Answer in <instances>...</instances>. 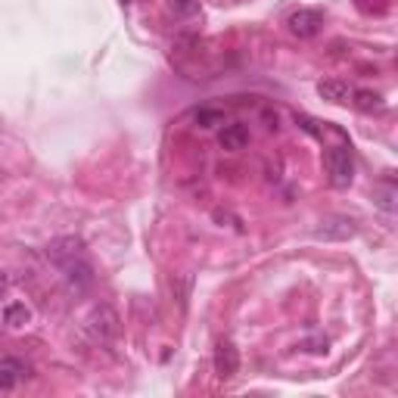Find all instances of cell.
<instances>
[{
  "label": "cell",
  "instance_id": "obj_15",
  "mask_svg": "<svg viewBox=\"0 0 398 398\" xmlns=\"http://www.w3.org/2000/svg\"><path fill=\"white\" fill-rule=\"evenodd\" d=\"M197 125L199 128H218V125H224V112L221 109H197Z\"/></svg>",
  "mask_w": 398,
  "mask_h": 398
},
{
  "label": "cell",
  "instance_id": "obj_4",
  "mask_svg": "<svg viewBox=\"0 0 398 398\" xmlns=\"http://www.w3.org/2000/svg\"><path fill=\"white\" fill-rule=\"evenodd\" d=\"M60 271H62V280L69 283V289H75V292H84L94 283V265L87 262V255H78V258L62 262Z\"/></svg>",
  "mask_w": 398,
  "mask_h": 398
},
{
  "label": "cell",
  "instance_id": "obj_3",
  "mask_svg": "<svg viewBox=\"0 0 398 398\" xmlns=\"http://www.w3.org/2000/svg\"><path fill=\"white\" fill-rule=\"evenodd\" d=\"M314 237L318 240H330V243H343V240H352L358 233V224L346 215H327L314 224Z\"/></svg>",
  "mask_w": 398,
  "mask_h": 398
},
{
  "label": "cell",
  "instance_id": "obj_2",
  "mask_svg": "<svg viewBox=\"0 0 398 398\" xmlns=\"http://www.w3.org/2000/svg\"><path fill=\"white\" fill-rule=\"evenodd\" d=\"M324 172L336 190H346L355 181V159L348 146H327L324 150Z\"/></svg>",
  "mask_w": 398,
  "mask_h": 398
},
{
  "label": "cell",
  "instance_id": "obj_1",
  "mask_svg": "<svg viewBox=\"0 0 398 398\" xmlns=\"http://www.w3.org/2000/svg\"><path fill=\"white\" fill-rule=\"evenodd\" d=\"M81 327H84V333L91 336V343L109 346V343H116L121 324H118V314L112 311L109 305H94L91 314L84 318V324H81Z\"/></svg>",
  "mask_w": 398,
  "mask_h": 398
},
{
  "label": "cell",
  "instance_id": "obj_11",
  "mask_svg": "<svg viewBox=\"0 0 398 398\" xmlns=\"http://www.w3.org/2000/svg\"><path fill=\"white\" fill-rule=\"evenodd\" d=\"M318 94L324 96L327 103H343V100H348V84L346 81H339V78H327V81H321L318 84Z\"/></svg>",
  "mask_w": 398,
  "mask_h": 398
},
{
  "label": "cell",
  "instance_id": "obj_6",
  "mask_svg": "<svg viewBox=\"0 0 398 398\" xmlns=\"http://www.w3.org/2000/svg\"><path fill=\"white\" fill-rule=\"evenodd\" d=\"M44 255L50 258V262L60 267L62 262H69V258H78V255H84V240L81 237H56L53 243H47V249H44Z\"/></svg>",
  "mask_w": 398,
  "mask_h": 398
},
{
  "label": "cell",
  "instance_id": "obj_10",
  "mask_svg": "<svg viewBox=\"0 0 398 398\" xmlns=\"http://www.w3.org/2000/svg\"><path fill=\"white\" fill-rule=\"evenodd\" d=\"M22 377H28V367L22 361H13V358L0 361V389H13Z\"/></svg>",
  "mask_w": 398,
  "mask_h": 398
},
{
  "label": "cell",
  "instance_id": "obj_5",
  "mask_svg": "<svg viewBox=\"0 0 398 398\" xmlns=\"http://www.w3.org/2000/svg\"><path fill=\"white\" fill-rule=\"evenodd\" d=\"M287 28H289V35H296V38H318L321 35V28H324V16L318 10H296L287 19Z\"/></svg>",
  "mask_w": 398,
  "mask_h": 398
},
{
  "label": "cell",
  "instance_id": "obj_9",
  "mask_svg": "<svg viewBox=\"0 0 398 398\" xmlns=\"http://www.w3.org/2000/svg\"><path fill=\"white\" fill-rule=\"evenodd\" d=\"M373 206L383 209L386 215H392V212H395V206H398V187H395L392 181L377 184V187H373Z\"/></svg>",
  "mask_w": 398,
  "mask_h": 398
},
{
  "label": "cell",
  "instance_id": "obj_8",
  "mask_svg": "<svg viewBox=\"0 0 398 398\" xmlns=\"http://www.w3.org/2000/svg\"><path fill=\"white\" fill-rule=\"evenodd\" d=\"M218 140H221V146L227 153H237L249 143V128L246 125H224L221 134H218Z\"/></svg>",
  "mask_w": 398,
  "mask_h": 398
},
{
  "label": "cell",
  "instance_id": "obj_12",
  "mask_svg": "<svg viewBox=\"0 0 398 398\" xmlns=\"http://www.w3.org/2000/svg\"><path fill=\"white\" fill-rule=\"evenodd\" d=\"M355 96V106H358L361 112H383L386 109V100L380 94H373V91H355L352 94Z\"/></svg>",
  "mask_w": 398,
  "mask_h": 398
},
{
  "label": "cell",
  "instance_id": "obj_16",
  "mask_svg": "<svg viewBox=\"0 0 398 398\" xmlns=\"http://www.w3.org/2000/svg\"><path fill=\"white\" fill-rule=\"evenodd\" d=\"M172 13H177V16H197L199 13V0H172Z\"/></svg>",
  "mask_w": 398,
  "mask_h": 398
},
{
  "label": "cell",
  "instance_id": "obj_7",
  "mask_svg": "<svg viewBox=\"0 0 398 398\" xmlns=\"http://www.w3.org/2000/svg\"><path fill=\"white\" fill-rule=\"evenodd\" d=\"M215 373L221 380H233L240 373V352L237 346L231 343V339H221V343L215 346Z\"/></svg>",
  "mask_w": 398,
  "mask_h": 398
},
{
  "label": "cell",
  "instance_id": "obj_17",
  "mask_svg": "<svg viewBox=\"0 0 398 398\" xmlns=\"http://www.w3.org/2000/svg\"><path fill=\"white\" fill-rule=\"evenodd\" d=\"M212 218H215V221L218 224H231L233 227V231H243V221H240V218L237 215H231V212H221V209H215V212H212Z\"/></svg>",
  "mask_w": 398,
  "mask_h": 398
},
{
  "label": "cell",
  "instance_id": "obj_14",
  "mask_svg": "<svg viewBox=\"0 0 398 398\" xmlns=\"http://www.w3.org/2000/svg\"><path fill=\"white\" fill-rule=\"evenodd\" d=\"M172 289H175L177 308H181V311H187V302H190V289H193V274H177V277H172Z\"/></svg>",
  "mask_w": 398,
  "mask_h": 398
},
{
  "label": "cell",
  "instance_id": "obj_18",
  "mask_svg": "<svg viewBox=\"0 0 398 398\" xmlns=\"http://www.w3.org/2000/svg\"><path fill=\"white\" fill-rule=\"evenodd\" d=\"M6 287H10V277H0V292H4Z\"/></svg>",
  "mask_w": 398,
  "mask_h": 398
},
{
  "label": "cell",
  "instance_id": "obj_13",
  "mask_svg": "<svg viewBox=\"0 0 398 398\" xmlns=\"http://www.w3.org/2000/svg\"><path fill=\"white\" fill-rule=\"evenodd\" d=\"M31 321V311L26 302H10L4 308V324H10V327H26Z\"/></svg>",
  "mask_w": 398,
  "mask_h": 398
}]
</instances>
